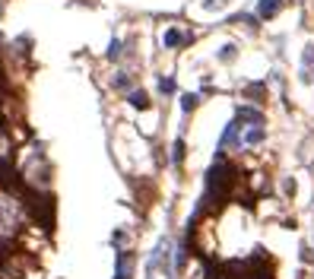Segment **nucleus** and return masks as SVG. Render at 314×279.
I'll return each instance as SVG.
<instances>
[{
	"label": "nucleus",
	"instance_id": "obj_1",
	"mask_svg": "<svg viewBox=\"0 0 314 279\" xmlns=\"http://www.w3.org/2000/svg\"><path fill=\"white\" fill-rule=\"evenodd\" d=\"M232 181H235V168H232L229 162H222V159H219V162L206 171V181H203V184H206V194H203V200H210L213 207H219V203L229 197Z\"/></svg>",
	"mask_w": 314,
	"mask_h": 279
},
{
	"label": "nucleus",
	"instance_id": "obj_2",
	"mask_svg": "<svg viewBox=\"0 0 314 279\" xmlns=\"http://www.w3.org/2000/svg\"><path fill=\"white\" fill-rule=\"evenodd\" d=\"M238 130H242V121H238V117L225 124L222 137H219V149H229V146H235V143H238Z\"/></svg>",
	"mask_w": 314,
	"mask_h": 279
},
{
	"label": "nucleus",
	"instance_id": "obj_3",
	"mask_svg": "<svg viewBox=\"0 0 314 279\" xmlns=\"http://www.w3.org/2000/svg\"><path fill=\"white\" fill-rule=\"evenodd\" d=\"M302 79H314V45H308L305 48V54H302Z\"/></svg>",
	"mask_w": 314,
	"mask_h": 279
},
{
	"label": "nucleus",
	"instance_id": "obj_4",
	"mask_svg": "<svg viewBox=\"0 0 314 279\" xmlns=\"http://www.w3.org/2000/svg\"><path fill=\"white\" fill-rule=\"evenodd\" d=\"M279 6H283V0H260L257 16L260 19H270V16H276V13H279Z\"/></svg>",
	"mask_w": 314,
	"mask_h": 279
},
{
	"label": "nucleus",
	"instance_id": "obj_5",
	"mask_svg": "<svg viewBox=\"0 0 314 279\" xmlns=\"http://www.w3.org/2000/svg\"><path fill=\"white\" fill-rule=\"evenodd\" d=\"M235 117H238V121H251V124H264V115H260L257 108H248V105H242Z\"/></svg>",
	"mask_w": 314,
	"mask_h": 279
},
{
	"label": "nucleus",
	"instance_id": "obj_6",
	"mask_svg": "<svg viewBox=\"0 0 314 279\" xmlns=\"http://www.w3.org/2000/svg\"><path fill=\"white\" fill-rule=\"evenodd\" d=\"M184 42H188V35H184V32H178V29H169V32H165V48H181Z\"/></svg>",
	"mask_w": 314,
	"mask_h": 279
},
{
	"label": "nucleus",
	"instance_id": "obj_7",
	"mask_svg": "<svg viewBox=\"0 0 314 279\" xmlns=\"http://www.w3.org/2000/svg\"><path fill=\"white\" fill-rule=\"evenodd\" d=\"M115 279H130V257L124 251H118V276Z\"/></svg>",
	"mask_w": 314,
	"mask_h": 279
},
{
	"label": "nucleus",
	"instance_id": "obj_8",
	"mask_svg": "<svg viewBox=\"0 0 314 279\" xmlns=\"http://www.w3.org/2000/svg\"><path fill=\"white\" fill-rule=\"evenodd\" d=\"M130 105H133V108H137V111H146V108H149V98H146V92H130Z\"/></svg>",
	"mask_w": 314,
	"mask_h": 279
},
{
	"label": "nucleus",
	"instance_id": "obj_9",
	"mask_svg": "<svg viewBox=\"0 0 314 279\" xmlns=\"http://www.w3.org/2000/svg\"><path fill=\"white\" fill-rule=\"evenodd\" d=\"M171 162L175 165L184 162V140H175V146H171Z\"/></svg>",
	"mask_w": 314,
	"mask_h": 279
},
{
	"label": "nucleus",
	"instance_id": "obj_10",
	"mask_svg": "<svg viewBox=\"0 0 314 279\" xmlns=\"http://www.w3.org/2000/svg\"><path fill=\"white\" fill-rule=\"evenodd\" d=\"M197 102H200V98L193 95V92H188V95H181V108H184V111H193V108H197Z\"/></svg>",
	"mask_w": 314,
	"mask_h": 279
},
{
	"label": "nucleus",
	"instance_id": "obj_11",
	"mask_svg": "<svg viewBox=\"0 0 314 279\" xmlns=\"http://www.w3.org/2000/svg\"><path fill=\"white\" fill-rule=\"evenodd\" d=\"M235 45H222V51H219V61H235Z\"/></svg>",
	"mask_w": 314,
	"mask_h": 279
},
{
	"label": "nucleus",
	"instance_id": "obj_12",
	"mask_svg": "<svg viewBox=\"0 0 314 279\" xmlns=\"http://www.w3.org/2000/svg\"><path fill=\"white\" fill-rule=\"evenodd\" d=\"M121 57V42L118 38H111V45H108V61H118Z\"/></svg>",
	"mask_w": 314,
	"mask_h": 279
},
{
	"label": "nucleus",
	"instance_id": "obj_13",
	"mask_svg": "<svg viewBox=\"0 0 314 279\" xmlns=\"http://www.w3.org/2000/svg\"><path fill=\"white\" fill-rule=\"evenodd\" d=\"M159 89H162L165 95H171V92H175V79H159Z\"/></svg>",
	"mask_w": 314,
	"mask_h": 279
},
{
	"label": "nucleus",
	"instance_id": "obj_14",
	"mask_svg": "<svg viewBox=\"0 0 314 279\" xmlns=\"http://www.w3.org/2000/svg\"><path fill=\"white\" fill-rule=\"evenodd\" d=\"M219 6H225V0H203V10H219Z\"/></svg>",
	"mask_w": 314,
	"mask_h": 279
},
{
	"label": "nucleus",
	"instance_id": "obj_15",
	"mask_svg": "<svg viewBox=\"0 0 314 279\" xmlns=\"http://www.w3.org/2000/svg\"><path fill=\"white\" fill-rule=\"evenodd\" d=\"M115 86H118V89H127V86H130V76H118Z\"/></svg>",
	"mask_w": 314,
	"mask_h": 279
},
{
	"label": "nucleus",
	"instance_id": "obj_16",
	"mask_svg": "<svg viewBox=\"0 0 314 279\" xmlns=\"http://www.w3.org/2000/svg\"><path fill=\"white\" fill-rule=\"evenodd\" d=\"M0 86H6V76H3V64H0Z\"/></svg>",
	"mask_w": 314,
	"mask_h": 279
}]
</instances>
